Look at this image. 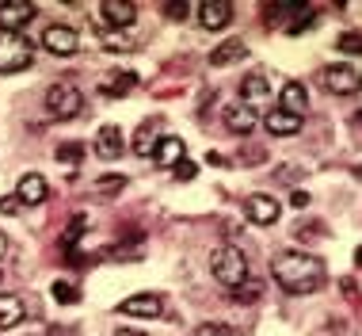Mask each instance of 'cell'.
Returning <instances> with one entry per match:
<instances>
[{"instance_id":"cell-1","label":"cell","mask_w":362,"mask_h":336,"mask_svg":"<svg viewBox=\"0 0 362 336\" xmlns=\"http://www.w3.org/2000/svg\"><path fill=\"white\" fill-rule=\"evenodd\" d=\"M271 271H275V283L290 294H313L325 283V264L309 252H279Z\"/></svg>"},{"instance_id":"cell-2","label":"cell","mask_w":362,"mask_h":336,"mask_svg":"<svg viewBox=\"0 0 362 336\" xmlns=\"http://www.w3.org/2000/svg\"><path fill=\"white\" fill-rule=\"evenodd\" d=\"M210 271L221 286H240L248 279V256H244L237 245H221V249H214V256H210Z\"/></svg>"},{"instance_id":"cell-3","label":"cell","mask_w":362,"mask_h":336,"mask_svg":"<svg viewBox=\"0 0 362 336\" xmlns=\"http://www.w3.org/2000/svg\"><path fill=\"white\" fill-rule=\"evenodd\" d=\"M31 57H35V46L23 35L0 31V73H19V69L31 65Z\"/></svg>"},{"instance_id":"cell-4","label":"cell","mask_w":362,"mask_h":336,"mask_svg":"<svg viewBox=\"0 0 362 336\" xmlns=\"http://www.w3.org/2000/svg\"><path fill=\"white\" fill-rule=\"evenodd\" d=\"M81 107H84V96L76 84H54L46 92V111L54 118H73V115H81Z\"/></svg>"},{"instance_id":"cell-5","label":"cell","mask_w":362,"mask_h":336,"mask_svg":"<svg viewBox=\"0 0 362 336\" xmlns=\"http://www.w3.org/2000/svg\"><path fill=\"white\" fill-rule=\"evenodd\" d=\"M42 46L57 57H73L76 50H81V35H76L73 27H65V23H54V27L42 31Z\"/></svg>"},{"instance_id":"cell-6","label":"cell","mask_w":362,"mask_h":336,"mask_svg":"<svg viewBox=\"0 0 362 336\" xmlns=\"http://www.w3.org/2000/svg\"><path fill=\"white\" fill-rule=\"evenodd\" d=\"M325 88L328 92H336V96H355L358 88H362V73L355 65H332V69H325Z\"/></svg>"},{"instance_id":"cell-7","label":"cell","mask_w":362,"mask_h":336,"mask_svg":"<svg viewBox=\"0 0 362 336\" xmlns=\"http://www.w3.org/2000/svg\"><path fill=\"white\" fill-rule=\"evenodd\" d=\"M38 8L31 4V0H0V27L4 31L19 35V27H27L35 19Z\"/></svg>"},{"instance_id":"cell-8","label":"cell","mask_w":362,"mask_h":336,"mask_svg":"<svg viewBox=\"0 0 362 336\" xmlns=\"http://www.w3.org/2000/svg\"><path fill=\"white\" fill-rule=\"evenodd\" d=\"M244 214H248L256 225H275L282 206L271 199V195H248V199H244Z\"/></svg>"},{"instance_id":"cell-9","label":"cell","mask_w":362,"mask_h":336,"mask_svg":"<svg viewBox=\"0 0 362 336\" xmlns=\"http://www.w3.org/2000/svg\"><path fill=\"white\" fill-rule=\"evenodd\" d=\"M119 310L126 313V318H160V310H164V302H160V294H130L126 302H119Z\"/></svg>"},{"instance_id":"cell-10","label":"cell","mask_w":362,"mask_h":336,"mask_svg":"<svg viewBox=\"0 0 362 336\" xmlns=\"http://www.w3.org/2000/svg\"><path fill=\"white\" fill-rule=\"evenodd\" d=\"M229 19H233L229 0H206V4H199V23L206 31H221V27H229Z\"/></svg>"},{"instance_id":"cell-11","label":"cell","mask_w":362,"mask_h":336,"mask_svg":"<svg viewBox=\"0 0 362 336\" xmlns=\"http://www.w3.org/2000/svg\"><path fill=\"white\" fill-rule=\"evenodd\" d=\"M95 157H103V161H115V157H122V130L119 126H100V134H95Z\"/></svg>"},{"instance_id":"cell-12","label":"cell","mask_w":362,"mask_h":336,"mask_svg":"<svg viewBox=\"0 0 362 336\" xmlns=\"http://www.w3.org/2000/svg\"><path fill=\"white\" fill-rule=\"evenodd\" d=\"M225 126H229L233 134L248 138L252 130H256V111H252V107H244V103H233V107H225Z\"/></svg>"},{"instance_id":"cell-13","label":"cell","mask_w":362,"mask_h":336,"mask_svg":"<svg viewBox=\"0 0 362 336\" xmlns=\"http://www.w3.org/2000/svg\"><path fill=\"white\" fill-rule=\"evenodd\" d=\"M267 96H271L267 77L252 73V77H244V81H240V100H244V107H259V103H267Z\"/></svg>"},{"instance_id":"cell-14","label":"cell","mask_w":362,"mask_h":336,"mask_svg":"<svg viewBox=\"0 0 362 336\" xmlns=\"http://www.w3.org/2000/svg\"><path fill=\"white\" fill-rule=\"evenodd\" d=\"M153 161H156V164H164V168H175V164L183 161V138L164 134L160 142H156V150H153Z\"/></svg>"},{"instance_id":"cell-15","label":"cell","mask_w":362,"mask_h":336,"mask_svg":"<svg viewBox=\"0 0 362 336\" xmlns=\"http://www.w3.org/2000/svg\"><path fill=\"white\" fill-rule=\"evenodd\" d=\"M103 19L122 31V27H130L134 19H138V8H134L130 0H103Z\"/></svg>"},{"instance_id":"cell-16","label":"cell","mask_w":362,"mask_h":336,"mask_svg":"<svg viewBox=\"0 0 362 336\" xmlns=\"http://www.w3.org/2000/svg\"><path fill=\"white\" fill-rule=\"evenodd\" d=\"M263 126H267V134H275V138H286V134H298L301 130V118L298 115H290V111H271L267 118H263Z\"/></svg>"},{"instance_id":"cell-17","label":"cell","mask_w":362,"mask_h":336,"mask_svg":"<svg viewBox=\"0 0 362 336\" xmlns=\"http://www.w3.org/2000/svg\"><path fill=\"white\" fill-rule=\"evenodd\" d=\"M16 199L19 203H42L46 199V180H42V176H38V172H27L23 176V180H19V187H16Z\"/></svg>"},{"instance_id":"cell-18","label":"cell","mask_w":362,"mask_h":336,"mask_svg":"<svg viewBox=\"0 0 362 336\" xmlns=\"http://www.w3.org/2000/svg\"><path fill=\"white\" fill-rule=\"evenodd\" d=\"M244 54H248V46H244V38H229V43H221L218 50L210 54V65H214V69H225V65L240 62Z\"/></svg>"},{"instance_id":"cell-19","label":"cell","mask_w":362,"mask_h":336,"mask_svg":"<svg viewBox=\"0 0 362 336\" xmlns=\"http://www.w3.org/2000/svg\"><path fill=\"white\" fill-rule=\"evenodd\" d=\"M305 107H309V92H305V84H298V81H290L286 88H282V111H290V115H305Z\"/></svg>"},{"instance_id":"cell-20","label":"cell","mask_w":362,"mask_h":336,"mask_svg":"<svg viewBox=\"0 0 362 336\" xmlns=\"http://www.w3.org/2000/svg\"><path fill=\"white\" fill-rule=\"evenodd\" d=\"M23 298H16V294H0V332L4 329H16L19 321H23Z\"/></svg>"},{"instance_id":"cell-21","label":"cell","mask_w":362,"mask_h":336,"mask_svg":"<svg viewBox=\"0 0 362 336\" xmlns=\"http://www.w3.org/2000/svg\"><path fill=\"white\" fill-rule=\"evenodd\" d=\"M134 84H138V73L126 69V73H111V77H107V81L100 84V92L103 96H126V92H134Z\"/></svg>"},{"instance_id":"cell-22","label":"cell","mask_w":362,"mask_h":336,"mask_svg":"<svg viewBox=\"0 0 362 336\" xmlns=\"http://www.w3.org/2000/svg\"><path fill=\"white\" fill-rule=\"evenodd\" d=\"M233 291H237L233 298H237L240 306H256L263 298V283H256V279H244L240 286H233Z\"/></svg>"},{"instance_id":"cell-23","label":"cell","mask_w":362,"mask_h":336,"mask_svg":"<svg viewBox=\"0 0 362 336\" xmlns=\"http://www.w3.org/2000/svg\"><path fill=\"white\" fill-rule=\"evenodd\" d=\"M153 126H156V123H141L138 138H134V153H138V157H153V150H156V142H153Z\"/></svg>"},{"instance_id":"cell-24","label":"cell","mask_w":362,"mask_h":336,"mask_svg":"<svg viewBox=\"0 0 362 336\" xmlns=\"http://www.w3.org/2000/svg\"><path fill=\"white\" fill-rule=\"evenodd\" d=\"M336 50H344L351 57H362V31H344L336 38Z\"/></svg>"},{"instance_id":"cell-25","label":"cell","mask_w":362,"mask_h":336,"mask_svg":"<svg viewBox=\"0 0 362 336\" xmlns=\"http://www.w3.org/2000/svg\"><path fill=\"white\" fill-rule=\"evenodd\" d=\"M54 298L62 302V306H76V302H81V294H76L73 283H62V279H57V283H54Z\"/></svg>"},{"instance_id":"cell-26","label":"cell","mask_w":362,"mask_h":336,"mask_svg":"<svg viewBox=\"0 0 362 336\" xmlns=\"http://www.w3.org/2000/svg\"><path fill=\"white\" fill-rule=\"evenodd\" d=\"M84 225H88V218L84 214H76V218L69 222V230H65V249H73L76 241H81V233H84Z\"/></svg>"},{"instance_id":"cell-27","label":"cell","mask_w":362,"mask_h":336,"mask_svg":"<svg viewBox=\"0 0 362 336\" xmlns=\"http://www.w3.org/2000/svg\"><path fill=\"white\" fill-rule=\"evenodd\" d=\"M57 161L76 164V161H81V145H76V142H69V145H57Z\"/></svg>"},{"instance_id":"cell-28","label":"cell","mask_w":362,"mask_h":336,"mask_svg":"<svg viewBox=\"0 0 362 336\" xmlns=\"http://www.w3.org/2000/svg\"><path fill=\"white\" fill-rule=\"evenodd\" d=\"M19 211H23V203L16 195H0V214H19Z\"/></svg>"},{"instance_id":"cell-29","label":"cell","mask_w":362,"mask_h":336,"mask_svg":"<svg viewBox=\"0 0 362 336\" xmlns=\"http://www.w3.org/2000/svg\"><path fill=\"white\" fill-rule=\"evenodd\" d=\"M229 332H233L229 325H202V329L191 332V336H229Z\"/></svg>"},{"instance_id":"cell-30","label":"cell","mask_w":362,"mask_h":336,"mask_svg":"<svg viewBox=\"0 0 362 336\" xmlns=\"http://www.w3.org/2000/svg\"><path fill=\"white\" fill-rule=\"evenodd\" d=\"M103 46H107V50H126L130 43H126L122 35H103Z\"/></svg>"},{"instance_id":"cell-31","label":"cell","mask_w":362,"mask_h":336,"mask_svg":"<svg viewBox=\"0 0 362 336\" xmlns=\"http://www.w3.org/2000/svg\"><path fill=\"white\" fill-rule=\"evenodd\" d=\"M194 172H199V168H194L191 161H180V164H175V176H180V180H194Z\"/></svg>"},{"instance_id":"cell-32","label":"cell","mask_w":362,"mask_h":336,"mask_svg":"<svg viewBox=\"0 0 362 336\" xmlns=\"http://www.w3.org/2000/svg\"><path fill=\"white\" fill-rule=\"evenodd\" d=\"M164 12H168V16H187V0H183V4H180V0H172V4H164Z\"/></svg>"},{"instance_id":"cell-33","label":"cell","mask_w":362,"mask_h":336,"mask_svg":"<svg viewBox=\"0 0 362 336\" xmlns=\"http://www.w3.org/2000/svg\"><path fill=\"white\" fill-rule=\"evenodd\" d=\"M100 187H103V191H115V187H122V176H103Z\"/></svg>"},{"instance_id":"cell-34","label":"cell","mask_w":362,"mask_h":336,"mask_svg":"<svg viewBox=\"0 0 362 336\" xmlns=\"http://www.w3.org/2000/svg\"><path fill=\"white\" fill-rule=\"evenodd\" d=\"M293 206H298V211H305V206H309V195H305V191H293Z\"/></svg>"},{"instance_id":"cell-35","label":"cell","mask_w":362,"mask_h":336,"mask_svg":"<svg viewBox=\"0 0 362 336\" xmlns=\"http://www.w3.org/2000/svg\"><path fill=\"white\" fill-rule=\"evenodd\" d=\"M115 336H149V332H141V329H126V325H119V329H115Z\"/></svg>"},{"instance_id":"cell-36","label":"cell","mask_w":362,"mask_h":336,"mask_svg":"<svg viewBox=\"0 0 362 336\" xmlns=\"http://www.w3.org/2000/svg\"><path fill=\"white\" fill-rule=\"evenodd\" d=\"M50 336H76V329H50Z\"/></svg>"},{"instance_id":"cell-37","label":"cell","mask_w":362,"mask_h":336,"mask_svg":"<svg viewBox=\"0 0 362 336\" xmlns=\"http://www.w3.org/2000/svg\"><path fill=\"white\" fill-rule=\"evenodd\" d=\"M4 249H8V241H4V233H0V256H4Z\"/></svg>"},{"instance_id":"cell-38","label":"cell","mask_w":362,"mask_h":336,"mask_svg":"<svg viewBox=\"0 0 362 336\" xmlns=\"http://www.w3.org/2000/svg\"><path fill=\"white\" fill-rule=\"evenodd\" d=\"M355 256H358V264H362V249H358V252H355Z\"/></svg>"}]
</instances>
